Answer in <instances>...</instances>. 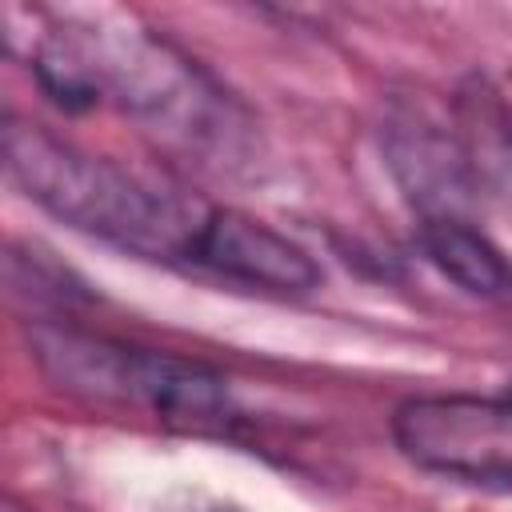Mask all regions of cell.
<instances>
[{
    "label": "cell",
    "instance_id": "obj_1",
    "mask_svg": "<svg viewBox=\"0 0 512 512\" xmlns=\"http://www.w3.org/2000/svg\"><path fill=\"white\" fill-rule=\"evenodd\" d=\"M4 168L44 212L144 260L196 264L212 204L92 156L32 120H4Z\"/></svg>",
    "mask_w": 512,
    "mask_h": 512
},
{
    "label": "cell",
    "instance_id": "obj_2",
    "mask_svg": "<svg viewBox=\"0 0 512 512\" xmlns=\"http://www.w3.org/2000/svg\"><path fill=\"white\" fill-rule=\"evenodd\" d=\"M28 348L44 376L80 400L144 408L184 432H224L236 420L228 380L200 360L132 348L68 324H36Z\"/></svg>",
    "mask_w": 512,
    "mask_h": 512
},
{
    "label": "cell",
    "instance_id": "obj_3",
    "mask_svg": "<svg viewBox=\"0 0 512 512\" xmlns=\"http://www.w3.org/2000/svg\"><path fill=\"white\" fill-rule=\"evenodd\" d=\"M36 76L60 108H92L116 100L120 108L204 132L216 88L164 40L128 28H60L36 52Z\"/></svg>",
    "mask_w": 512,
    "mask_h": 512
},
{
    "label": "cell",
    "instance_id": "obj_4",
    "mask_svg": "<svg viewBox=\"0 0 512 512\" xmlns=\"http://www.w3.org/2000/svg\"><path fill=\"white\" fill-rule=\"evenodd\" d=\"M392 440L424 472L464 484H512V396H412L392 416Z\"/></svg>",
    "mask_w": 512,
    "mask_h": 512
},
{
    "label": "cell",
    "instance_id": "obj_5",
    "mask_svg": "<svg viewBox=\"0 0 512 512\" xmlns=\"http://www.w3.org/2000/svg\"><path fill=\"white\" fill-rule=\"evenodd\" d=\"M200 268H212L228 280L240 284H260L276 292H308L320 284L316 260L292 244L288 236L272 232L268 224L236 212V208H216L204 232V244L196 252Z\"/></svg>",
    "mask_w": 512,
    "mask_h": 512
},
{
    "label": "cell",
    "instance_id": "obj_6",
    "mask_svg": "<svg viewBox=\"0 0 512 512\" xmlns=\"http://www.w3.org/2000/svg\"><path fill=\"white\" fill-rule=\"evenodd\" d=\"M420 248L424 256L464 292L496 300V296H512V264L504 260V252L476 232L472 224L456 220V216H424L420 220Z\"/></svg>",
    "mask_w": 512,
    "mask_h": 512
},
{
    "label": "cell",
    "instance_id": "obj_7",
    "mask_svg": "<svg viewBox=\"0 0 512 512\" xmlns=\"http://www.w3.org/2000/svg\"><path fill=\"white\" fill-rule=\"evenodd\" d=\"M184 512H240V508H232V504H220V500H192Z\"/></svg>",
    "mask_w": 512,
    "mask_h": 512
},
{
    "label": "cell",
    "instance_id": "obj_8",
    "mask_svg": "<svg viewBox=\"0 0 512 512\" xmlns=\"http://www.w3.org/2000/svg\"><path fill=\"white\" fill-rule=\"evenodd\" d=\"M508 396H512V388H508Z\"/></svg>",
    "mask_w": 512,
    "mask_h": 512
}]
</instances>
